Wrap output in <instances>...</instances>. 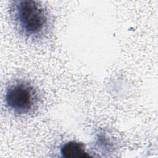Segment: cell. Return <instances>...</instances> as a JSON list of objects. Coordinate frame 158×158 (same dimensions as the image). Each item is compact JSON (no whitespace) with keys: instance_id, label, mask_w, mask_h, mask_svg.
Here are the masks:
<instances>
[{"instance_id":"obj_1","label":"cell","mask_w":158,"mask_h":158,"mask_svg":"<svg viewBox=\"0 0 158 158\" xmlns=\"http://www.w3.org/2000/svg\"><path fill=\"white\" fill-rule=\"evenodd\" d=\"M9 10L16 28L25 36L38 38L48 31L49 15L40 2L31 0L12 1Z\"/></svg>"},{"instance_id":"obj_2","label":"cell","mask_w":158,"mask_h":158,"mask_svg":"<svg viewBox=\"0 0 158 158\" xmlns=\"http://www.w3.org/2000/svg\"><path fill=\"white\" fill-rule=\"evenodd\" d=\"M6 107L16 115H26L33 112L39 101L38 94L33 85L25 81H16L6 90Z\"/></svg>"},{"instance_id":"obj_3","label":"cell","mask_w":158,"mask_h":158,"mask_svg":"<svg viewBox=\"0 0 158 158\" xmlns=\"http://www.w3.org/2000/svg\"><path fill=\"white\" fill-rule=\"evenodd\" d=\"M60 154L65 158H85L90 157L86 151L84 145L74 141H69L60 148Z\"/></svg>"}]
</instances>
